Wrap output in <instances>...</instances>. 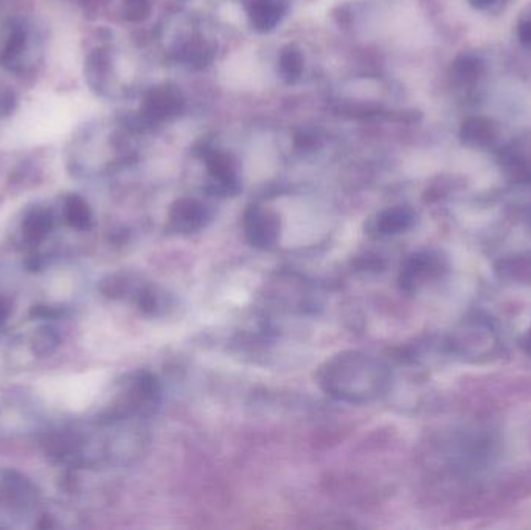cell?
Wrapping results in <instances>:
<instances>
[{
  "mask_svg": "<svg viewBox=\"0 0 531 530\" xmlns=\"http://www.w3.org/2000/svg\"><path fill=\"white\" fill-rule=\"evenodd\" d=\"M320 384L327 393L350 402H367L379 395L385 372L368 355L348 352L337 355L322 367Z\"/></svg>",
  "mask_w": 531,
  "mask_h": 530,
  "instance_id": "obj_1",
  "label": "cell"
},
{
  "mask_svg": "<svg viewBox=\"0 0 531 530\" xmlns=\"http://www.w3.org/2000/svg\"><path fill=\"white\" fill-rule=\"evenodd\" d=\"M38 506L39 495L32 482L17 473L0 471V527H24Z\"/></svg>",
  "mask_w": 531,
  "mask_h": 530,
  "instance_id": "obj_2",
  "label": "cell"
},
{
  "mask_svg": "<svg viewBox=\"0 0 531 530\" xmlns=\"http://www.w3.org/2000/svg\"><path fill=\"white\" fill-rule=\"evenodd\" d=\"M184 109V99L179 90L173 88L153 89L143 101L142 114L147 122L157 123L179 116Z\"/></svg>",
  "mask_w": 531,
  "mask_h": 530,
  "instance_id": "obj_3",
  "label": "cell"
},
{
  "mask_svg": "<svg viewBox=\"0 0 531 530\" xmlns=\"http://www.w3.org/2000/svg\"><path fill=\"white\" fill-rule=\"evenodd\" d=\"M244 226L247 237L255 246L269 248L279 238V218L261 207L247 210Z\"/></svg>",
  "mask_w": 531,
  "mask_h": 530,
  "instance_id": "obj_4",
  "label": "cell"
},
{
  "mask_svg": "<svg viewBox=\"0 0 531 530\" xmlns=\"http://www.w3.org/2000/svg\"><path fill=\"white\" fill-rule=\"evenodd\" d=\"M208 172L212 176V185L214 194H235L238 190V176H236L235 166L229 156L221 151H210L205 155Z\"/></svg>",
  "mask_w": 531,
  "mask_h": 530,
  "instance_id": "obj_5",
  "label": "cell"
},
{
  "mask_svg": "<svg viewBox=\"0 0 531 530\" xmlns=\"http://www.w3.org/2000/svg\"><path fill=\"white\" fill-rule=\"evenodd\" d=\"M246 6L252 27L261 33L274 30L288 10L286 0H246Z\"/></svg>",
  "mask_w": 531,
  "mask_h": 530,
  "instance_id": "obj_6",
  "label": "cell"
},
{
  "mask_svg": "<svg viewBox=\"0 0 531 530\" xmlns=\"http://www.w3.org/2000/svg\"><path fill=\"white\" fill-rule=\"evenodd\" d=\"M210 213L205 205L194 199H182L171 210V224L175 231L193 232L205 224Z\"/></svg>",
  "mask_w": 531,
  "mask_h": 530,
  "instance_id": "obj_7",
  "label": "cell"
},
{
  "mask_svg": "<svg viewBox=\"0 0 531 530\" xmlns=\"http://www.w3.org/2000/svg\"><path fill=\"white\" fill-rule=\"evenodd\" d=\"M53 220L44 209H34L25 216L23 222L24 240L30 244H38L49 235Z\"/></svg>",
  "mask_w": 531,
  "mask_h": 530,
  "instance_id": "obj_8",
  "label": "cell"
},
{
  "mask_svg": "<svg viewBox=\"0 0 531 530\" xmlns=\"http://www.w3.org/2000/svg\"><path fill=\"white\" fill-rule=\"evenodd\" d=\"M437 270H440L439 261L432 255H415L407 261L401 274V282L405 288H413L424 277L432 276Z\"/></svg>",
  "mask_w": 531,
  "mask_h": 530,
  "instance_id": "obj_9",
  "label": "cell"
},
{
  "mask_svg": "<svg viewBox=\"0 0 531 530\" xmlns=\"http://www.w3.org/2000/svg\"><path fill=\"white\" fill-rule=\"evenodd\" d=\"M412 222H413V215H412L411 210L390 209L378 216L376 231L383 235L400 233L405 229H409Z\"/></svg>",
  "mask_w": 531,
  "mask_h": 530,
  "instance_id": "obj_10",
  "label": "cell"
},
{
  "mask_svg": "<svg viewBox=\"0 0 531 530\" xmlns=\"http://www.w3.org/2000/svg\"><path fill=\"white\" fill-rule=\"evenodd\" d=\"M64 216H66L67 222L78 231H86L92 222V213H90L88 203L77 194H71L66 199Z\"/></svg>",
  "mask_w": 531,
  "mask_h": 530,
  "instance_id": "obj_11",
  "label": "cell"
},
{
  "mask_svg": "<svg viewBox=\"0 0 531 530\" xmlns=\"http://www.w3.org/2000/svg\"><path fill=\"white\" fill-rule=\"evenodd\" d=\"M280 72L290 83L300 78L303 72V56L299 50L292 47L283 50V53L280 55Z\"/></svg>",
  "mask_w": 531,
  "mask_h": 530,
  "instance_id": "obj_12",
  "label": "cell"
},
{
  "mask_svg": "<svg viewBox=\"0 0 531 530\" xmlns=\"http://www.w3.org/2000/svg\"><path fill=\"white\" fill-rule=\"evenodd\" d=\"M151 12L148 0H127L123 6V14L131 23H140L147 19Z\"/></svg>",
  "mask_w": 531,
  "mask_h": 530,
  "instance_id": "obj_13",
  "label": "cell"
},
{
  "mask_svg": "<svg viewBox=\"0 0 531 530\" xmlns=\"http://www.w3.org/2000/svg\"><path fill=\"white\" fill-rule=\"evenodd\" d=\"M24 44H25V34H24L23 32H14V33L10 36V41H8L6 56H8V58H14V56L19 55L21 50L24 49Z\"/></svg>",
  "mask_w": 531,
  "mask_h": 530,
  "instance_id": "obj_14",
  "label": "cell"
},
{
  "mask_svg": "<svg viewBox=\"0 0 531 530\" xmlns=\"http://www.w3.org/2000/svg\"><path fill=\"white\" fill-rule=\"evenodd\" d=\"M13 105H14V101H13L12 94L2 95L0 97V114L6 116L8 112L12 111Z\"/></svg>",
  "mask_w": 531,
  "mask_h": 530,
  "instance_id": "obj_15",
  "label": "cell"
},
{
  "mask_svg": "<svg viewBox=\"0 0 531 530\" xmlns=\"http://www.w3.org/2000/svg\"><path fill=\"white\" fill-rule=\"evenodd\" d=\"M10 315V305L6 304L4 298H0V327L4 326L6 317Z\"/></svg>",
  "mask_w": 531,
  "mask_h": 530,
  "instance_id": "obj_16",
  "label": "cell"
},
{
  "mask_svg": "<svg viewBox=\"0 0 531 530\" xmlns=\"http://www.w3.org/2000/svg\"><path fill=\"white\" fill-rule=\"evenodd\" d=\"M524 348H526V354L531 355V330L528 335H526V339H524Z\"/></svg>",
  "mask_w": 531,
  "mask_h": 530,
  "instance_id": "obj_17",
  "label": "cell"
}]
</instances>
